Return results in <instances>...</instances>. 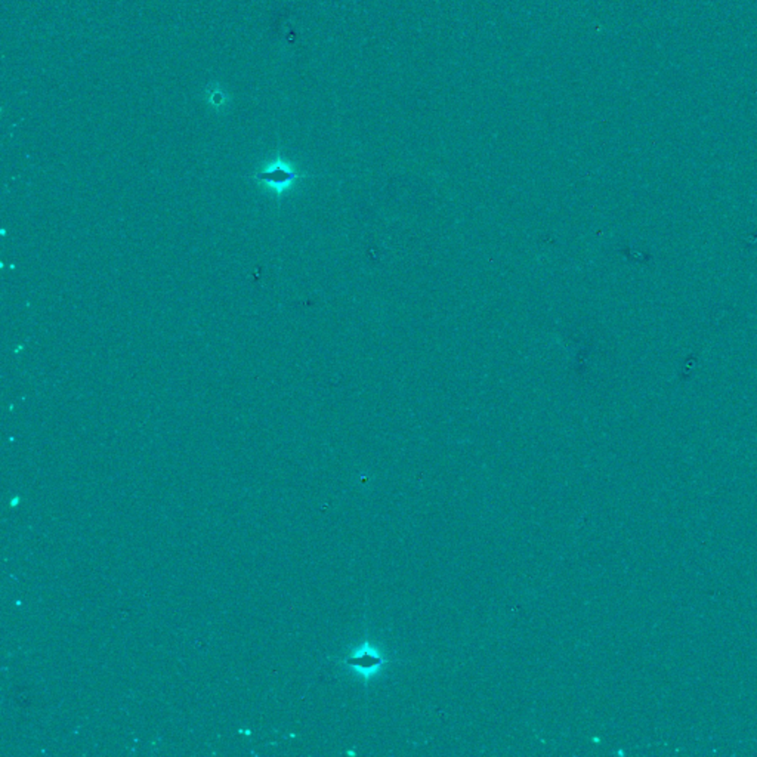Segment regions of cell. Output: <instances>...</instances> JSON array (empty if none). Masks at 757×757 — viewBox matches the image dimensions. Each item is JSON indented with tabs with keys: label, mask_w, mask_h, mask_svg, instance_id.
<instances>
[{
	"label": "cell",
	"mask_w": 757,
	"mask_h": 757,
	"mask_svg": "<svg viewBox=\"0 0 757 757\" xmlns=\"http://www.w3.org/2000/svg\"><path fill=\"white\" fill-rule=\"evenodd\" d=\"M383 663H385L383 656L374 648H370L367 644L361 649L354 652L351 660L348 659V664L355 667L358 673H361L363 676H369V677L373 676V673H376L378 669H381Z\"/></svg>",
	"instance_id": "2"
},
{
	"label": "cell",
	"mask_w": 757,
	"mask_h": 757,
	"mask_svg": "<svg viewBox=\"0 0 757 757\" xmlns=\"http://www.w3.org/2000/svg\"><path fill=\"white\" fill-rule=\"evenodd\" d=\"M305 176L307 175H301L297 170L293 169V166L284 162L280 154H277L275 160L268 163L261 170L254 172L252 177L257 184H262L268 190L274 191L278 200H280L283 194L287 192V190L293 187V184L297 181V179L305 177Z\"/></svg>",
	"instance_id": "1"
}]
</instances>
